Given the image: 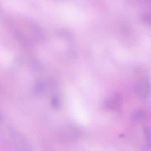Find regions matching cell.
Wrapping results in <instances>:
<instances>
[{
  "instance_id": "obj_1",
  "label": "cell",
  "mask_w": 151,
  "mask_h": 151,
  "mask_svg": "<svg viewBox=\"0 0 151 151\" xmlns=\"http://www.w3.org/2000/svg\"><path fill=\"white\" fill-rule=\"evenodd\" d=\"M134 90L136 94L142 99H147L151 93V83L147 78L141 79L135 85Z\"/></svg>"
},
{
  "instance_id": "obj_2",
  "label": "cell",
  "mask_w": 151,
  "mask_h": 151,
  "mask_svg": "<svg viewBox=\"0 0 151 151\" xmlns=\"http://www.w3.org/2000/svg\"><path fill=\"white\" fill-rule=\"evenodd\" d=\"M121 99L117 94L111 96L107 98L104 102V106L107 109L117 111L120 108Z\"/></svg>"
},
{
  "instance_id": "obj_3",
  "label": "cell",
  "mask_w": 151,
  "mask_h": 151,
  "mask_svg": "<svg viewBox=\"0 0 151 151\" xmlns=\"http://www.w3.org/2000/svg\"><path fill=\"white\" fill-rule=\"evenodd\" d=\"M144 136L147 147H151V132L148 127L145 125L143 127Z\"/></svg>"
},
{
  "instance_id": "obj_4",
  "label": "cell",
  "mask_w": 151,
  "mask_h": 151,
  "mask_svg": "<svg viewBox=\"0 0 151 151\" xmlns=\"http://www.w3.org/2000/svg\"><path fill=\"white\" fill-rule=\"evenodd\" d=\"M146 116V112L142 110H139L134 112L132 115V118L135 120L143 119Z\"/></svg>"
},
{
  "instance_id": "obj_5",
  "label": "cell",
  "mask_w": 151,
  "mask_h": 151,
  "mask_svg": "<svg viewBox=\"0 0 151 151\" xmlns=\"http://www.w3.org/2000/svg\"><path fill=\"white\" fill-rule=\"evenodd\" d=\"M51 104L54 108H59L60 106V102L58 97L56 96H53L51 99Z\"/></svg>"
}]
</instances>
